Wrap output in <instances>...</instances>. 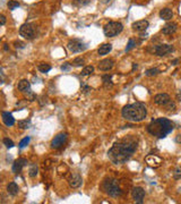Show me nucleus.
<instances>
[{"label": "nucleus", "instance_id": "nucleus-1", "mask_svg": "<svg viewBox=\"0 0 181 204\" xmlns=\"http://www.w3.org/2000/svg\"><path fill=\"white\" fill-rule=\"evenodd\" d=\"M137 148V141L134 138H124L115 142L112 148L109 150L108 157L114 164L124 163L131 158Z\"/></svg>", "mask_w": 181, "mask_h": 204}, {"label": "nucleus", "instance_id": "nucleus-2", "mask_svg": "<svg viewBox=\"0 0 181 204\" xmlns=\"http://www.w3.org/2000/svg\"><path fill=\"white\" fill-rule=\"evenodd\" d=\"M121 113H122V117L128 122H139L146 118L147 110H146V107H145L144 103L135 102V103L127 104L126 107H124Z\"/></svg>", "mask_w": 181, "mask_h": 204}, {"label": "nucleus", "instance_id": "nucleus-3", "mask_svg": "<svg viewBox=\"0 0 181 204\" xmlns=\"http://www.w3.org/2000/svg\"><path fill=\"white\" fill-rule=\"evenodd\" d=\"M173 122L166 119V118H159V119H154L152 120L150 124L147 126V132L150 135L156 136L159 138H164L173 130Z\"/></svg>", "mask_w": 181, "mask_h": 204}, {"label": "nucleus", "instance_id": "nucleus-4", "mask_svg": "<svg viewBox=\"0 0 181 204\" xmlns=\"http://www.w3.org/2000/svg\"><path fill=\"white\" fill-rule=\"evenodd\" d=\"M103 188L105 190V193L109 194L112 197H118L122 194V190L119 187L118 180L115 179H108L105 180L103 184Z\"/></svg>", "mask_w": 181, "mask_h": 204}, {"label": "nucleus", "instance_id": "nucleus-5", "mask_svg": "<svg viewBox=\"0 0 181 204\" xmlns=\"http://www.w3.org/2000/svg\"><path fill=\"white\" fill-rule=\"evenodd\" d=\"M124 30V26L119 22H109L107 25L103 27L104 35L108 38H112L120 34Z\"/></svg>", "mask_w": 181, "mask_h": 204}, {"label": "nucleus", "instance_id": "nucleus-6", "mask_svg": "<svg viewBox=\"0 0 181 204\" xmlns=\"http://www.w3.org/2000/svg\"><path fill=\"white\" fill-rule=\"evenodd\" d=\"M19 34L21 36H23L24 39H27V40H32L34 35H35V28L32 24H23L19 28Z\"/></svg>", "mask_w": 181, "mask_h": 204}, {"label": "nucleus", "instance_id": "nucleus-7", "mask_svg": "<svg viewBox=\"0 0 181 204\" xmlns=\"http://www.w3.org/2000/svg\"><path fill=\"white\" fill-rule=\"evenodd\" d=\"M67 48L70 52L76 53V52H80V51L85 50V49H86V46L84 44L83 42H80V41L78 40H70L68 42Z\"/></svg>", "mask_w": 181, "mask_h": 204}, {"label": "nucleus", "instance_id": "nucleus-8", "mask_svg": "<svg viewBox=\"0 0 181 204\" xmlns=\"http://www.w3.org/2000/svg\"><path fill=\"white\" fill-rule=\"evenodd\" d=\"M67 134L66 133H61L58 134L56 137L52 140L51 142V148H60L61 146L65 145V143L67 142Z\"/></svg>", "mask_w": 181, "mask_h": 204}, {"label": "nucleus", "instance_id": "nucleus-9", "mask_svg": "<svg viewBox=\"0 0 181 204\" xmlns=\"http://www.w3.org/2000/svg\"><path fill=\"white\" fill-rule=\"evenodd\" d=\"M172 51H173V46L170 44H160L155 48V53L160 57L166 56Z\"/></svg>", "mask_w": 181, "mask_h": 204}, {"label": "nucleus", "instance_id": "nucleus-10", "mask_svg": "<svg viewBox=\"0 0 181 204\" xmlns=\"http://www.w3.org/2000/svg\"><path fill=\"white\" fill-rule=\"evenodd\" d=\"M68 183H69V186L72 188H78L83 184V179H82L79 173H72L68 179Z\"/></svg>", "mask_w": 181, "mask_h": 204}, {"label": "nucleus", "instance_id": "nucleus-11", "mask_svg": "<svg viewBox=\"0 0 181 204\" xmlns=\"http://www.w3.org/2000/svg\"><path fill=\"white\" fill-rule=\"evenodd\" d=\"M170 101H171L170 97H169V94H166V93H161V94H157V95L154 97V102H155V104H157V106L165 107Z\"/></svg>", "mask_w": 181, "mask_h": 204}, {"label": "nucleus", "instance_id": "nucleus-12", "mask_svg": "<svg viewBox=\"0 0 181 204\" xmlns=\"http://www.w3.org/2000/svg\"><path fill=\"white\" fill-rule=\"evenodd\" d=\"M131 196L137 203H142L145 197V190L142 187H135L131 190Z\"/></svg>", "mask_w": 181, "mask_h": 204}, {"label": "nucleus", "instance_id": "nucleus-13", "mask_svg": "<svg viewBox=\"0 0 181 204\" xmlns=\"http://www.w3.org/2000/svg\"><path fill=\"white\" fill-rule=\"evenodd\" d=\"M145 160H146L147 164H148L150 167H153V168L159 167L161 163H162V159L159 158V157L155 155V154H150V155H147Z\"/></svg>", "mask_w": 181, "mask_h": 204}, {"label": "nucleus", "instance_id": "nucleus-14", "mask_svg": "<svg viewBox=\"0 0 181 204\" xmlns=\"http://www.w3.org/2000/svg\"><path fill=\"white\" fill-rule=\"evenodd\" d=\"M27 163H28L27 162V160L24 158H21V159H18V160H16L15 162L13 163V172L18 173L25 166H27Z\"/></svg>", "mask_w": 181, "mask_h": 204}, {"label": "nucleus", "instance_id": "nucleus-15", "mask_svg": "<svg viewBox=\"0 0 181 204\" xmlns=\"http://www.w3.org/2000/svg\"><path fill=\"white\" fill-rule=\"evenodd\" d=\"M113 60L112 59H103L102 61H100L98 62V68L100 70L102 71H107V70H110L112 67H113Z\"/></svg>", "mask_w": 181, "mask_h": 204}, {"label": "nucleus", "instance_id": "nucleus-16", "mask_svg": "<svg viewBox=\"0 0 181 204\" xmlns=\"http://www.w3.org/2000/svg\"><path fill=\"white\" fill-rule=\"evenodd\" d=\"M150 25V23L147 20H138V22H135L133 24V28L135 31H138V32H144V31L147 30V27Z\"/></svg>", "mask_w": 181, "mask_h": 204}, {"label": "nucleus", "instance_id": "nucleus-17", "mask_svg": "<svg viewBox=\"0 0 181 204\" xmlns=\"http://www.w3.org/2000/svg\"><path fill=\"white\" fill-rule=\"evenodd\" d=\"M177 28H178L177 23H168V24H165V25L163 26L162 32H163V34H165V35H171V34H173V33L176 32Z\"/></svg>", "mask_w": 181, "mask_h": 204}, {"label": "nucleus", "instance_id": "nucleus-18", "mask_svg": "<svg viewBox=\"0 0 181 204\" xmlns=\"http://www.w3.org/2000/svg\"><path fill=\"white\" fill-rule=\"evenodd\" d=\"M2 122H4L6 126L10 127L15 124V119L13 117V115L9 113V112H2Z\"/></svg>", "mask_w": 181, "mask_h": 204}, {"label": "nucleus", "instance_id": "nucleus-19", "mask_svg": "<svg viewBox=\"0 0 181 204\" xmlns=\"http://www.w3.org/2000/svg\"><path fill=\"white\" fill-rule=\"evenodd\" d=\"M160 17L164 20H170L173 17V11L170 8H163L160 11Z\"/></svg>", "mask_w": 181, "mask_h": 204}, {"label": "nucleus", "instance_id": "nucleus-20", "mask_svg": "<svg viewBox=\"0 0 181 204\" xmlns=\"http://www.w3.org/2000/svg\"><path fill=\"white\" fill-rule=\"evenodd\" d=\"M111 50H112V46H111L110 43H104V44H102V46L98 48V53L100 56H105V55H108Z\"/></svg>", "mask_w": 181, "mask_h": 204}, {"label": "nucleus", "instance_id": "nucleus-21", "mask_svg": "<svg viewBox=\"0 0 181 204\" xmlns=\"http://www.w3.org/2000/svg\"><path fill=\"white\" fill-rule=\"evenodd\" d=\"M18 190H19V187L16 183H10L7 186V192L11 196H16L18 194Z\"/></svg>", "mask_w": 181, "mask_h": 204}, {"label": "nucleus", "instance_id": "nucleus-22", "mask_svg": "<svg viewBox=\"0 0 181 204\" xmlns=\"http://www.w3.org/2000/svg\"><path fill=\"white\" fill-rule=\"evenodd\" d=\"M18 90L22 92H26L27 90H30L31 87V83L27 81V80H22L19 83H18Z\"/></svg>", "mask_w": 181, "mask_h": 204}, {"label": "nucleus", "instance_id": "nucleus-23", "mask_svg": "<svg viewBox=\"0 0 181 204\" xmlns=\"http://www.w3.org/2000/svg\"><path fill=\"white\" fill-rule=\"evenodd\" d=\"M102 81H103V86L105 88H111L113 86V83H112V76L111 75H104L102 77Z\"/></svg>", "mask_w": 181, "mask_h": 204}, {"label": "nucleus", "instance_id": "nucleus-24", "mask_svg": "<svg viewBox=\"0 0 181 204\" xmlns=\"http://www.w3.org/2000/svg\"><path fill=\"white\" fill-rule=\"evenodd\" d=\"M159 74H160V69H159V68H150V69H147V70L145 71V75L148 77L156 76V75H159Z\"/></svg>", "mask_w": 181, "mask_h": 204}, {"label": "nucleus", "instance_id": "nucleus-25", "mask_svg": "<svg viewBox=\"0 0 181 204\" xmlns=\"http://www.w3.org/2000/svg\"><path fill=\"white\" fill-rule=\"evenodd\" d=\"M37 68H39V70L41 71V73H44V74H45V73H48V71L51 70V66H50L49 64H45V62H42V64H40Z\"/></svg>", "mask_w": 181, "mask_h": 204}, {"label": "nucleus", "instance_id": "nucleus-26", "mask_svg": "<svg viewBox=\"0 0 181 204\" xmlns=\"http://www.w3.org/2000/svg\"><path fill=\"white\" fill-rule=\"evenodd\" d=\"M94 73V67L93 66H86L84 68L83 70H82V75L83 76H87V75H91V74H93Z\"/></svg>", "mask_w": 181, "mask_h": 204}, {"label": "nucleus", "instance_id": "nucleus-27", "mask_svg": "<svg viewBox=\"0 0 181 204\" xmlns=\"http://www.w3.org/2000/svg\"><path fill=\"white\" fill-rule=\"evenodd\" d=\"M91 1L92 0H74V5L77 6V7H83V6L91 4Z\"/></svg>", "mask_w": 181, "mask_h": 204}, {"label": "nucleus", "instance_id": "nucleus-28", "mask_svg": "<svg viewBox=\"0 0 181 204\" xmlns=\"http://www.w3.org/2000/svg\"><path fill=\"white\" fill-rule=\"evenodd\" d=\"M84 62H85V60H84L83 58H80V57H78V58H75L74 59V61H72V66L74 67H80L84 65Z\"/></svg>", "mask_w": 181, "mask_h": 204}, {"label": "nucleus", "instance_id": "nucleus-29", "mask_svg": "<svg viewBox=\"0 0 181 204\" xmlns=\"http://www.w3.org/2000/svg\"><path fill=\"white\" fill-rule=\"evenodd\" d=\"M25 98L28 100V101H34L36 99V95L34 92H32L31 90H27V91L25 92Z\"/></svg>", "mask_w": 181, "mask_h": 204}, {"label": "nucleus", "instance_id": "nucleus-30", "mask_svg": "<svg viewBox=\"0 0 181 204\" xmlns=\"http://www.w3.org/2000/svg\"><path fill=\"white\" fill-rule=\"evenodd\" d=\"M30 126H31L30 120H21V122H18V127L22 128V129H27V128H30Z\"/></svg>", "mask_w": 181, "mask_h": 204}, {"label": "nucleus", "instance_id": "nucleus-31", "mask_svg": "<svg viewBox=\"0 0 181 204\" xmlns=\"http://www.w3.org/2000/svg\"><path fill=\"white\" fill-rule=\"evenodd\" d=\"M7 6H8V8L10 10H14L19 7V2H18V1H15V0H9Z\"/></svg>", "mask_w": 181, "mask_h": 204}, {"label": "nucleus", "instance_id": "nucleus-32", "mask_svg": "<svg viewBox=\"0 0 181 204\" xmlns=\"http://www.w3.org/2000/svg\"><path fill=\"white\" fill-rule=\"evenodd\" d=\"M28 175H30V177H35L36 175H37V167H36L35 164L34 166H32L31 168H30V171H28Z\"/></svg>", "mask_w": 181, "mask_h": 204}, {"label": "nucleus", "instance_id": "nucleus-33", "mask_svg": "<svg viewBox=\"0 0 181 204\" xmlns=\"http://www.w3.org/2000/svg\"><path fill=\"white\" fill-rule=\"evenodd\" d=\"M30 141H31V138L30 137H25V138H23L21 142H19V148H25L26 145L30 143Z\"/></svg>", "mask_w": 181, "mask_h": 204}, {"label": "nucleus", "instance_id": "nucleus-34", "mask_svg": "<svg viewBox=\"0 0 181 204\" xmlns=\"http://www.w3.org/2000/svg\"><path fill=\"white\" fill-rule=\"evenodd\" d=\"M4 144L6 145V148H13L15 144H14V142L11 141V140H9V138H4Z\"/></svg>", "mask_w": 181, "mask_h": 204}, {"label": "nucleus", "instance_id": "nucleus-35", "mask_svg": "<svg viewBox=\"0 0 181 204\" xmlns=\"http://www.w3.org/2000/svg\"><path fill=\"white\" fill-rule=\"evenodd\" d=\"M166 107V109H169V110H174L176 109V103L174 102H172V101H170L168 104L165 106Z\"/></svg>", "mask_w": 181, "mask_h": 204}, {"label": "nucleus", "instance_id": "nucleus-36", "mask_svg": "<svg viewBox=\"0 0 181 204\" xmlns=\"http://www.w3.org/2000/svg\"><path fill=\"white\" fill-rule=\"evenodd\" d=\"M135 44H136V43H135V41H134V40H129V43H128V46L126 48V51L131 50V49H133V48L135 46Z\"/></svg>", "mask_w": 181, "mask_h": 204}, {"label": "nucleus", "instance_id": "nucleus-37", "mask_svg": "<svg viewBox=\"0 0 181 204\" xmlns=\"http://www.w3.org/2000/svg\"><path fill=\"white\" fill-rule=\"evenodd\" d=\"M174 178L179 179L181 178V168H177L176 171H174Z\"/></svg>", "mask_w": 181, "mask_h": 204}, {"label": "nucleus", "instance_id": "nucleus-38", "mask_svg": "<svg viewBox=\"0 0 181 204\" xmlns=\"http://www.w3.org/2000/svg\"><path fill=\"white\" fill-rule=\"evenodd\" d=\"M14 44H15V48H24L25 46V43H23V42H21V41H15L14 42Z\"/></svg>", "mask_w": 181, "mask_h": 204}, {"label": "nucleus", "instance_id": "nucleus-39", "mask_svg": "<svg viewBox=\"0 0 181 204\" xmlns=\"http://www.w3.org/2000/svg\"><path fill=\"white\" fill-rule=\"evenodd\" d=\"M70 65H72V64H69V62H65V65H62L61 66V69L62 70H69Z\"/></svg>", "mask_w": 181, "mask_h": 204}, {"label": "nucleus", "instance_id": "nucleus-40", "mask_svg": "<svg viewBox=\"0 0 181 204\" xmlns=\"http://www.w3.org/2000/svg\"><path fill=\"white\" fill-rule=\"evenodd\" d=\"M0 22H1V25H5L6 24V17L4 15L0 16Z\"/></svg>", "mask_w": 181, "mask_h": 204}, {"label": "nucleus", "instance_id": "nucleus-41", "mask_svg": "<svg viewBox=\"0 0 181 204\" xmlns=\"http://www.w3.org/2000/svg\"><path fill=\"white\" fill-rule=\"evenodd\" d=\"M88 91H92V88H91V87H88V86H84V92H85V93H87Z\"/></svg>", "mask_w": 181, "mask_h": 204}, {"label": "nucleus", "instance_id": "nucleus-42", "mask_svg": "<svg viewBox=\"0 0 181 204\" xmlns=\"http://www.w3.org/2000/svg\"><path fill=\"white\" fill-rule=\"evenodd\" d=\"M177 99H178L179 101H181V91H179V93H178V95H177Z\"/></svg>", "mask_w": 181, "mask_h": 204}, {"label": "nucleus", "instance_id": "nucleus-43", "mask_svg": "<svg viewBox=\"0 0 181 204\" xmlns=\"http://www.w3.org/2000/svg\"><path fill=\"white\" fill-rule=\"evenodd\" d=\"M178 61H179V59H176V60H173L172 64H173V65H177V62H178Z\"/></svg>", "mask_w": 181, "mask_h": 204}, {"label": "nucleus", "instance_id": "nucleus-44", "mask_svg": "<svg viewBox=\"0 0 181 204\" xmlns=\"http://www.w3.org/2000/svg\"><path fill=\"white\" fill-rule=\"evenodd\" d=\"M109 1H111V0H102V2H104V4H107Z\"/></svg>", "mask_w": 181, "mask_h": 204}, {"label": "nucleus", "instance_id": "nucleus-45", "mask_svg": "<svg viewBox=\"0 0 181 204\" xmlns=\"http://www.w3.org/2000/svg\"><path fill=\"white\" fill-rule=\"evenodd\" d=\"M4 49H5L6 51L8 50V46H7V44H5V46H4Z\"/></svg>", "mask_w": 181, "mask_h": 204}]
</instances>
